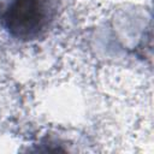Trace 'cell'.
<instances>
[{
	"instance_id": "cell-1",
	"label": "cell",
	"mask_w": 154,
	"mask_h": 154,
	"mask_svg": "<svg viewBox=\"0 0 154 154\" xmlns=\"http://www.w3.org/2000/svg\"><path fill=\"white\" fill-rule=\"evenodd\" d=\"M55 13V0H4L0 25L11 37L28 42L47 32Z\"/></svg>"
}]
</instances>
